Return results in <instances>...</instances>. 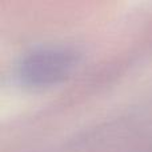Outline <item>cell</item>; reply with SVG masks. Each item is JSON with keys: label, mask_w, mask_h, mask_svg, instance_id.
Here are the masks:
<instances>
[{"label": "cell", "mask_w": 152, "mask_h": 152, "mask_svg": "<svg viewBox=\"0 0 152 152\" xmlns=\"http://www.w3.org/2000/svg\"><path fill=\"white\" fill-rule=\"evenodd\" d=\"M77 63L75 52L67 48H45L29 53L18 66L19 81L31 88H43L64 80Z\"/></svg>", "instance_id": "6da1fadb"}]
</instances>
